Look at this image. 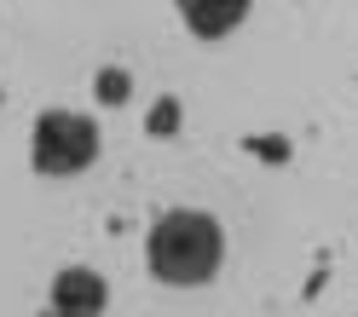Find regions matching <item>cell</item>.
<instances>
[{"mask_svg":"<svg viewBox=\"0 0 358 317\" xmlns=\"http://www.w3.org/2000/svg\"><path fill=\"white\" fill-rule=\"evenodd\" d=\"M47 317H93V311H58V306H52V311H47Z\"/></svg>","mask_w":358,"mask_h":317,"instance_id":"52a82bcc","label":"cell"},{"mask_svg":"<svg viewBox=\"0 0 358 317\" xmlns=\"http://www.w3.org/2000/svg\"><path fill=\"white\" fill-rule=\"evenodd\" d=\"M173 6H179V17H185V29L196 40H220L249 17V0H173Z\"/></svg>","mask_w":358,"mask_h":317,"instance_id":"3957f363","label":"cell"},{"mask_svg":"<svg viewBox=\"0 0 358 317\" xmlns=\"http://www.w3.org/2000/svg\"><path fill=\"white\" fill-rule=\"evenodd\" d=\"M93 156H99V127L87 116H76V110H47V116L35 121V139H29L35 173L70 179L81 168H93Z\"/></svg>","mask_w":358,"mask_h":317,"instance_id":"7a4b0ae2","label":"cell"},{"mask_svg":"<svg viewBox=\"0 0 358 317\" xmlns=\"http://www.w3.org/2000/svg\"><path fill=\"white\" fill-rule=\"evenodd\" d=\"M133 93V75L127 70H99V104H122Z\"/></svg>","mask_w":358,"mask_h":317,"instance_id":"5b68a950","label":"cell"},{"mask_svg":"<svg viewBox=\"0 0 358 317\" xmlns=\"http://www.w3.org/2000/svg\"><path fill=\"white\" fill-rule=\"evenodd\" d=\"M104 300H110V288H104L99 271L70 265V271H58V277H52V306H58V311H93V317H99Z\"/></svg>","mask_w":358,"mask_h":317,"instance_id":"277c9868","label":"cell"},{"mask_svg":"<svg viewBox=\"0 0 358 317\" xmlns=\"http://www.w3.org/2000/svg\"><path fill=\"white\" fill-rule=\"evenodd\" d=\"M173 127H179V104H173V98H162V104L150 110V133H173Z\"/></svg>","mask_w":358,"mask_h":317,"instance_id":"8992f818","label":"cell"},{"mask_svg":"<svg viewBox=\"0 0 358 317\" xmlns=\"http://www.w3.org/2000/svg\"><path fill=\"white\" fill-rule=\"evenodd\" d=\"M220 254H226V237L220 225L196 208H173L150 225V242H145V260H150V277L168 283V288H196L220 271Z\"/></svg>","mask_w":358,"mask_h":317,"instance_id":"6da1fadb","label":"cell"}]
</instances>
